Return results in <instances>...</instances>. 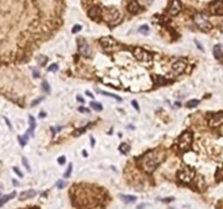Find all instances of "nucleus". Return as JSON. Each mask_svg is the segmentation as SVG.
Segmentation results:
<instances>
[{
	"label": "nucleus",
	"mask_w": 223,
	"mask_h": 209,
	"mask_svg": "<svg viewBox=\"0 0 223 209\" xmlns=\"http://www.w3.org/2000/svg\"><path fill=\"white\" fill-rule=\"evenodd\" d=\"M158 165H159V161L156 157V154L153 152L146 154L142 159V168L147 173H153L158 168Z\"/></svg>",
	"instance_id": "nucleus-1"
},
{
	"label": "nucleus",
	"mask_w": 223,
	"mask_h": 209,
	"mask_svg": "<svg viewBox=\"0 0 223 209\" xmlns=\"http://www.w3.org/2000/svg\"><path fill=\"white\" fill-rule=\"evenodd\" d=\"M105 19L107 20V22L110 26H115L118 25L119 23H121L122 16L118 10L108 9L105 13Z\"/></svg>",
	"instance_id": "nucleus-2"
},
{
	"label": "nucleus",
	"mask_w": 223,
	"mask_h": 209,
	"mask_svg": "<svg viewBox=\"0 0 223 209\" xmlns=\"http://www.w3.org/2000/svg\"><path fill=\"white\" fill-rule=\"evenodd\" d=\"M194 21L196 23V25L201 29V31H209L212 27L210 21L208 20V18L202 13H197L194 16Z\"/></svg>",
	"instance_id": "nucleus-3"
},
{
	"label": "nucleus",
	"mask_w": 223,
	"mask_h": 209,
	"mask_svg": "<svg viewBox=\"0 0 223 209\" xmlns=\"http://www.w3.org/2000/svg\"><path fill=\"white\" fill-rule=\"evenodd\" d=\"M191 143H193V134L189 131H185L178 138V147L182 150H187L191 148Z\"/></svg>",
	"instance_id": "nucleus-4"
},
{
	"label": "nucleus",
	"mask_w": 223,
	"mask_h": 209,
	"mask_svg": "<svg viewBox=\"0 0 223 209\" xmlns=\"http://www.w3.org/2000/svg\"><path fill=\"white\" fill-rule=\"evenodd\" d=\"M195 177V171L191 168H184L182 171L178 172V179L184 182V183H189Z\"/></svg>",
	"instance_id": "nucleus-5"
},
{
	"label": "nucleus",
	"mask_w": 223,
	"mask_h": 209,
	"mask_svg": "<svg viewBox=\"0 0 223 209\" xmlns=\"http://www.w3.org/2000/svg\"><path fill=\"white\" fill-rule=\"evenodd\" d=\"M134 57L136 58L137 60L139 61H151V59H153V57H151V54L148 52V51L144 50V49H142V48H135L134 49Z\"/></svg>",
	"instance_id": "nucleus-6"
},
{
	"label": "nucleus",
	"mask_w": 223,
	"mask_h": 209,
	"mask_svg": "<svg viewBox=\"0 0 223 209\" xmlns=\"http://www.w3.org/2000/svg\"><path fill=\"white\" fill-rule=\"evenodd\" d=\"M78 51H80V54H82V56H84V57H89L90 54H92L88 44H87L84 39H82V38L78 39Z\"/></svg>",
	"instance_id": "nucleus-7"
},
{
	"label": "nucleus",
	"mask_w": 223,
	"mask_h": 209,
	"mask_svg": "<svg viewBox=\"0 0 223 209\" xmlns=\"http://www.w3.org/2000/svg\"><path fill=\"white\" fill-rule=\"evenodd\" d=\"M100 44L106 50H112L117 46V41L111 37H102L100 38Z\"/></svg>",
	"instance_id": "nucleus-8"
},
{
	"label": "nucleus",
	"mask_w": 223,
	"mask_h": 209,
	"mask_svg": "<svg viewBox=\"0 0 223 209\" xmlns=\"http://www.w3.org/2000/svg\"><path fill=\"white\" fill-rule=\"evenodd\" d=\"M185 69H186V62H184V61H182V60L175 61V62L172 64V71L175 75L182 74V73L184 72Z\"/></svg>",
	"instance_id": "nucleus-9"
},
{
	"label": "nucleus",
	"mask_w": 223,
	"mask_h": 209,
	"mask_svg": "<svg viewBox=\"0 0 223 209\" xmlns=\"http://www.w3.org/2000/svg\"><path fill=\"white\" fill-rule=\"evenodd\" d=\"M223 122V113L222 112H218L217 114H214V117H212L209 120V125L211 127H220Z\"/></svg>",
	"instance_id": "nucleus-10"
},
{
	"label": "nucleus",
	"mask_w": 223,
	"mask_h": 209,
	"mask_svg": "<svg viewBox=\"0 0 223 209\" xmlns=\"http://www.w3.org/2000/svg\"><path fill=\"white\" fill-rule=\"evenodd\" d=\"M211 12L213 13V14H216V15H222L223 7H222V1H221V0H217V1L211 6Z\"/></svg>",
	"instance_id": "nucleus-11"
},
{
	"label": "nucleus",
	"mask_w": 223,
	"mask_h": 209,
	"mask_svg": "<svg viewBox=\"0 0 223 209\" xmlns=\"http://www.w3.org/2000/svg\"><path fill=\"white\" fill-rule=\"evenodd\" d=\"M182 9V4L180 0H173L172 4H171V8H170V13L171 15H176L178 13H180Z\"/></svg>",
	"instance_id": "nucleus-12"
},
{
	"label": "nucleus",
	"mask_w": 223,
	"mask_h": 209,
	"mask_svg": "<svg viewBox=\"0 0 223 209\" xmlns=\"http://www.w3.org/2000/svg\"><path fill=\"white\" fill-rule=\"evenodd\" d=\"M100 14H101V11H100V9H99L98 7H94V8H92L88 11V16L94 20L100 18Z\"/></svg>",
	"instance_id": "nucleus-13"
},
{
	"label": "nucleus",
	"mask_w": 223,
	"mask_h": 209,
	"mask_svg": "<svg viewBox=\"0 0 223 209\" xmlns=\"http://www.w3.org/2000/svg\"><path fill=\"white\" fill-rule=\"evenodd\" d=\"M36 195L35 191H26V192H23L19 197V200H25L29 199V198H32Z\"/></svg>",
	"instance_id": "nucleus-14"
},
{
	"label": "nucleus",
	"mask_w": 223,
	"mask_h": 209,
	"mask_svg": "<svg viewBox=\"0 0 223 209\" xmlns=\"http://www.w3.org/2000/svg\"><path fill=\"white\" fill-rule=\"evenodd\" d=\"M128 12L135 14V13H137L139 11V4H138L136 1H132V2L128 3Z\"/></svg>",
	"instance_id": "nucleus-15"
},
{
	"label": "nucleus",
	"mask_w": 223,
	"mask_h": 209,
	"mask_svg": "<svg viewBox=\"0 0 223 209\" xmlns=\"http://www.w3.org/2000/svg\"><path fill=\"white\" fill-rule=\"evenodd\" d=\"M15 195H16L15 192H12L11 194H8V195H4V196L1 197V198H0V207L3 206V205H4L7 202H9L10 199H12L13 197H15Z\"/></svg>",
	"instance_id": "nucleus-16"
},
{
	"label": "nucleus",
	"mask_w": 223,
	"mask_h": 209,
	"mask_svg": "<svg viewBox=\"0 0 223 209\" xmlns=\"http://www.w3.org/2000/svg\"><path fill=\"white\" fill-rule=\"evenodd\" d=\"M213 56L218 60H220L221 58H222V47H221V45H216V46H214Z\"/></svg>",
	"instance_id": "nucleus-17"
},
{
	"label": "nucleus",
	"mask_w": 223,
	"mask_h": 209,
	"mask_svg": "<svg viewBox=\"0 0 223 209\" xmlns=\"http://www.w3.org/2000/svg\"><path fill=\"white\" fill-rule=\"evenodd\" d=\"M29 132H27V134H32L34 133V130H35V127H36V122H35V118L33 117V116H29Z\"/></svg>",
	"instance_id": "nucleus-18"
},
{
	"label": "nucleus",
	"mask_w": 223,
	"mask_h": 209,
	"mask_svg": "<svg viewBox=\"0 0 223 209\" xmlns=\"http://www.w3.org/2000/svg\"><path fill=\"white\" fill-rule=\"evenodd\" d=\"M120 198H121L124 203H128V204L134 203V202L136 200V197L132 196V195H120Z\"/></svg>",
	"instance_id": "nucleus-19"
},
{
	"label": "nucleus",
	"mask_w": 223,
	"mask_h": 209,
	"mask_svg": "<svg viewBox=\"0 0 223 209\" xmlns=\"http://www.w3.org/2000/svg\"><path fill=\"white\" fill-rule=\"evenodd\" d=\"M198 104H199V100H197V99H191V100L186 102V107L187 108H195V107H197Z\"/></svg>",
	"instance_id": "nucleus-20"
},
{
	"label": "nucleus",
	"mask_w": 223,
	"mask_h": 209,
	"mask_svg": "<svg viewBox=\"0 0 223 209\" xmlns=\"http://www.w3.org/2000/svg\"><path fill=\"white\" fill-rule=\"evenodd\" d=\"M120 152H122V154H128V152H130V146L128 145V144H125V143H123V144H121L120 145Z\"/></svg>",
	"instance_id": "nucleus-21"
},
{
	"label": "nucleus",
	"mask_w": 223,
	"mask_h": 209,
	"mask_svg": "<svg viewBox=\"0 0 223 209\" xmlns=\"http://www.w3.org/2000/svg\"><path fill=\"white\" fill-rule=\"evenodd\" d=\"M48 61V58L46 57V56H43V54H40L38 57V64L40 65V67H44L45 64L47 63Z\"/></svg>",
	"instance_id": "nucleus-22"
},
{
	"label": "nucleus",
	"mask_w": 223,
	"mask_h": 209,
	"mask_svg": "<svg viewBox=\"0 0 223 209\" xmlns=\"http://www.w3.org/2000/svg\"><path fill=\"white\" fill-rule=\"evenodd\" d=\"M90 107L94 109V110L96 111H101L102 110V106L99 102H92V104H90Z\"/></svg>",
	"instance_id": "nucleus-23"
},
{
	"label": "nucleus",
	"mask_w": 223,
	"mask_h": 209,
	"mask_svg": "<svg viewBox=\"0 0 223 209\" xmlns=\"http://www.w3.org/2000/svg\"><path fill=\"white\" fill-rule=\"evenodd\" d=\"M102 95H106V96H109V97H112V98H114L115 100H121V97H119V96L117 95H113V94H110V93H107V92H101Z\"/></svg>",
	"instance_id": "nucleus-24"
},
{
	"label": "nucleus",
	"mask_w": 223,
	"mask_h": 209,
	"mask_svg": "<svg viewBox=\"0 0 223 209\" xmlns=\"http://www.w3.org/2000/svg\"><path fill=\"white\" fill-rule=\"evenodd\" d=\"M71 172H72V165H69V167H67V170L65 171V173H64V177H69L71 175Z\"/></svg>",
	"instance_id": "nucleus-25"
},
{
	"label": "nucleus",
	"mask_w": 223,
	"mask_h": 209,
	"mask_svg": "<svg viewBox=\"0 0 223 209\" xmlns=\"http://www.w3.org/2000/svg\"><path fill=\"white\" fill-rule=\"evenodd\" d=\"M85 130H86L85 127H82V129H78V130H76V131H75V132H74V133H73V135H74V136H78V135H81V134L83 133V132H85Z\"/></svg>",
	"instance_id": "nucleus-26"
},
{
	"label": "nucleus",
	"mask_w": 223,
	"mask_h": 209,
	"mask_svg": "<svg viewBox=\"0 0 223 209\" xmlns=\"http://www.w3.org/2000/svg\"><path fill=\"white\" fill-rule=\"evenodd\" d=\"M64 186H65V182H64V181L60 180V181H58V182H57V187H58V188H63Z\"/></svg>",
	"instance_id": "nucleus-27"
},
{
	"label": "nucleus",
	"mask_w": 223,
	"mask_h": 209,
	"mask_svg": "<svg viewBox=\"0 0 223 209\" xmlns=\"http://www.w3.org/2000/svg\"><path fill=\"white\" fill-rule=\"evenodd\" d=\"M58 70V65L57 64H51L50 67L48 68V71H50V72H56Z\"/></svg>",
	"instance_id": "nucleus-28"
},
{
	"label": "nucleus",
	"mask_w": 223,
	"mask_h": 209,
	"mask_svg": "<svg viewBox=\"0 0 223 209\" xmlns=\"http://www.w3.org/2000/svg\"><path fill=\"white\" fill-rule=\"evenodd\" d=\"M81 29H82V26H81V25H75L73 29H72V33H73V34H75V33L80 32Z\"/></svg>",
	"instance_id": "nucleus-29"
},
{
	"label": "nucleus",
	"mask_w": 223,
	"mask_h": 209,
	"mask_svg": "<svg viewBox=\"0 0 223 209\" xmlns=\"http://www.w3.org/2000/svg\"><path fill=\"white\" fill-rule=\"evenodd\" d=\"M43 87H44V91H45V92H49V91H50V88H49V85H48V83L47 82H46V81H44V82H43Z\"/></svg>",
	"instance_id": "nucleus-30"
},
{
	"label": "nucleus",
	"mask_w": 223,
	"mask_h": 209,
	"mask_svg": "<svg viewBox=\"0 0 223 209\" xmlns=\"http://www.w3.org/2000/svg\"><path fill=\"white\" fill-rule=\"evenodd\" d=\"M139 32L143 33V34H147V33H148V26H146V25L142 26V27L139 29Z\"/></svg>",
	"instance_id": "nucleus-31"
},
{
	"label": "nucleus",
	"mask_w": 223,
	"mask_h": 209,
	"mask_svg": "<svg viewBox=\"0 0 223 209\" xmlns=\"http://www.w3.org/2000/svg\"><path fill=\"white\" fill-rule=\"evenodd\" d=\"M22 162L24 163V166H25V168L27 169V171H29V162H27V159L25 158V157H23L22 158Z\"/></svg>",
	"instance_id": "nucleus-32"
},
{
	"label": "nucleus",
	"mask_w": 223,
	"mask_h": 209,
	"mask_svg": "<svg viewBox=\"0 0 223 209\" xmlns=\"http://www.w3.org/2000/svg\"><path fill=\"white\" fill-rule=\"evenodd\" d=\"M173 199H174V197H168V198H163L162 202L163 203H170V202H172Z\"/></svg>",
	"instance_id": "nucleus-33"
},
{
	"label": "nucleus",
	"mask_w": 223,
	"mask_h": 209,
	"mask_svg": "<svg viewBox=\"0 0 223 209\" xmlns=\"http://www.w3.org/2000/svg\"><path fill=\"white\" fill-rule=\"evenodd\" d=\"M132 104H133V107L135 108L137 111H139V107H138V104L136 102V100H133V102H132Z\"/></svg>",
	"instance_id": "nucleus-34"
},
{
	"label": "nucleus",
	"mask_w": 223,
	"mask_h": 209,
	"mask_svg": "<svg viewBox=\"0 0 223 209\" xmlns=\"http://www.w3.org/2000/svg\"><path fill=\"white\" fill-rule=\"evenodd\" d=\"M78 111H80V112H86V113H88V112H89L88 109H87V108H84V107L78 108Z\"/></svg>",
	"instance_id": "nucleus-35"
},
{
	"label": "nucleus",
	"mask_w": 223,
	"mask_h": 209,
	"mask_svg": "<svg viewBox=\"0 0 223 209\" xmlns=\"http://www.w3.org/2000/svg\"><path fill=\"white\" fill-rule=\"evenodd\" d=\"M44 98H38V99H36V100H34V102H32V106L34 107V106H36V104H38V102H40Z\"/></svg>",
	"instance_id": "nucleus-36"
},
{
	"label": "nucleus",
	"mask_w": 223,
	"mask_h": 209,
	"mask_svg": "<svg viewBox=\"0 0 223 209\" xmlns=\"http://www.w3.org/2000/svg\"><path fill=\"white\" fill-rule=\"evenodd\" d=\"M58 162H59L60 165H63L64 162H65V158H64V157H60V158L58 159Z\"/></svg>",
	"instance_id": "nucleus-37"
},
{
	"label": "nucleus",
	"mask_w": 223,
	"mask_h": 209,
	"mask_svg": "<svg viewBox=\"0 0 223 209\" xmlns=\"http://www.w3.org/2000/svg\"><path fill=\"white\" fill-rule=\"evenodd\" d=\"M13 170H14V171H15L16 173H18V175H19V177H23V174L21 173V171H20V170H19L18 168H13Z\"/></svg>",
	"instance_id": "nucleus-38"
},
{
	"label": "nucleus",
	"mask_w": 223,
	"mask_h": 209,
	"mask_svg": "<svg viewBox=\"0 0 223 209\" xmlns=\"http://www.w3.org/2000/svg\"><path fill=\"white\" fill-rule=\"evenodd\" d=\"M33 74H34V77H38L39 76V73L37 72V70L36 69H33Z\"/></svg>",
	"instance_id": "nucleus-39"
},
{
	"label": "nucleus",
	"mask_w": 223,
	"mask_h": 209,
	"mask_svg": "<svg viewBox=\"0 0 223 209\" xmlns=\"http://www.w3.org/2000/svg\"><path fill=\"white\" fill-rule=\"evenodd\" d=\"M4 120H6V122H7V124H8V127H10V129H11V127H11V124H10V122H9V120H8V119H6V118H4Z\"/></svg>",
	"instance_id": "nucleus-40"
},
{
	"label": "nucleus",
	"mask_w": 223,
	"mask_h": 209,
	"mask_svg": "<svg viewBox=\"0 0 223 209\" xmlns=\"http://www.w3.org/2000/svg\"><path fill=\"white\" fill-rule=\"evenodd\" d=\"M12 182H13V184H14V185H15V186H19V182H18V181L13 180Z\"/></svg>",
	"instance_id": "nucleus-41"
},
{
	"label": "nucleus",
	"mask_w": 223,
	"mask_h": 209,
	"mask_svg": "<svg viewBox=\"0 0 223 209\" xmlns=\"http://www.w3.org/2000/svg\"><path fill=\"white\" fill-rule=\"evenodd\" d=\"M90 144H92V146H95V139L92 137V141H90Z\"/></svg>",
	"instance_id": "nucleus-42"
},
{
	"label": "nucleus",
	"mask_w": 223,
	"mask_h": 209,
	"mask_svg": "<svg viewBox=\"0 0 223 209\" xmlns=\"http://www.w3.org/2000/svg\"><path fill=\"white\" fill-rule=\"evenodd\" d=\"M196 44H197V46H198V47H199V48H200V49H201V50H202V47H201V46H200V44H199L198 41H196Z\"/></svg>",
	"instance_id": "nucleus-43"
},
{
	"label": "nucleus",
	"mask_w": 223,
	"mask_h": 209,
	"mask_svg": "<svg viewBox=\"0 0 223 209\" xmlns=\"http://www.w3.org/2000/svg\"><path fill=\"white\" fill-rule=\"evenodd\" d=\"M86 94H87V95H88V97H94V96H92V94H90V93H89V92H86Z\"/></svg>",
	"instance_id": "nucleus-44"
},
{
	"label": "nucleus",
	"mask_w": 223,
	"mask_h": 209,
	"mask_svg": "<svg viewBox=\"0 0 223 209\" xmlns=\"http://www.w3.org/2000/svg\"><path fill=\"white\" fill-rule=\"evenodd\" d=\"M45 116H46V114H45V113H44V112H43V113H42V114H39V117H45Z\"/></svg>",
	"instance_id": "nucleus-45"
},
{
	"label": "nucleus",
	"mask_w": 223,
	"mask_h": 209,
	"mask_svg": "<svg viewBox=\"0 0 223 209\" xmlns=\"http://www.w3.org/2000/svg\"><path fill=\"white\" fill-rule=\"evenodd\" d=\"M172 209H174V208H172Z\"/></svg>",
	"instance_id": "nucleus-46"
}]
</instances>
